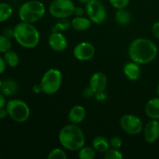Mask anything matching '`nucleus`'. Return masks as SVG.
<instances>
[{
  "instance_id": "f257e3e1",
  "label": "nucleus",
  "mask_w": 159,
  "mask_h": 159,
  "mask_svg": "<svg viewBox=\"0 0 159 159\" xmlns=\"http://www.w3.org/2000/svg\"><path fill=\"white\" fill-rule=\"evenodd\" d=\"M128 54L133 61L139 65H146L156 58L158 48L149 39L138 38L134 40L130 44Z\"/></svg>"
},
{
  "instance_id": "f03ea898",
  "label": "nucleus",
  "mask_w": 159,
  "mask_h": 159,
  "mask_svg": "<svg viewBox=\"0 0 159 159\" xmlns=\"http://www.w3.org/2000/svg\"><path fill=\"white\" fill-rule=\"evenodd\" d=\"M59 142L65 149L77 152L85 146V137L82 129L77 124H68L59 132Z\"/></svg>"
},
{
  "instance_id": "7ed1b4c3",
  "label": "nucleus",
  "mask_w": 159,
  "mask_h": 159,
  "mask_svg": "<svg viewBox=\"0 0 159 159\" xmlns=\"http://www.w3.org/2000/svg\"><path fill=\"white\" fill-rule=\"evenodd\" d=\"M13 38L25 48H34L40 42V34L32 23L23 22L13 28Z\"/></svg>"
},
{
  "instance_id": "20e7f679",
  "label": "nucleus",
  "mask_w": 159,
  "mask_h": 159,
  "mask_svg": "<svg viewBox=\"0 0 159 159\" xmlns=\"http://www.w3.org/2000/svg\"><path fill=\"white\" fill-rule=\"evenodd\" d=\"M45 12L46 9L43 2L37 0H31L23 3L20 6L18 15L21 21L34 23L41 20Z\"/></svg>"
},
{
  "instance_id": "39448f33",
  "label": "nucleus",
  "mask_w": 159,
  "mask_h": 159,
  "mask_svg": "<svg viewBox=\"0 0 159 159\" xmlns=\"http://www.w3.org/2000/svg\"><path fill=\"white\" fill-rule=\"evenodd\" d=\"M62 73L60 70L51 68L43 74L40 81L42 92L47 95H54L60 89L62 84Z\"/></svg>"
},
{
  "instance_id": "423d86ee",
  "label": "nucleus",
  "mask_w": 159,
  "mask_h": 159,
  "mask_svg": "<svg viewBox=\"0 0 159 159\" xmlns=\"http://www.w3.org/2000/svg\"><path fill=\"white\" fill-rule=\"evenodd\" d=\"M6 109L9 117L15 122L24 123L30 116L29 106L21 99H10L6 103Z\"/></svg>"
},
{
  "instance_id": "0eeeda50",
  "label": "nucleus",
  "mask_w": 159,
  "mask_h": 159,
  "mask_svg": "<svg viewBox=\"0 0 159 159\" xmlns=\"http://www.w3.org/2000/svg\"><path fill=\"white\" fill-rule=\"evenodd\" d=\"M75 6L71 0H54L49 6V12L56 19H65L74 15Z\"/></svg>"
},
{
  "instance_id": "6e6552de",
  "label": "nucleus",
  "mask_w": 159,
  "mask_h": 159,
  "mask_svg": "<svg viewBox=\"0 0 159 159\" xmlns=\"http://www.w3.org/2000/svg\"><path fill=\"white\" fill-rule=\"evenodd\" d=\"M87 16L93 23L100 24L107 19V11L103 4L99 0H91L85 5Z\"/></svg>"
},
{
  "instance_id": "1a4fd4ad",
  "label": "nucleus",
  "mask_w": 159,
  "mask_h": 159,
  "mask_svg": "<svg viewBox=\"0 0 159 159\" xmlns=\"http://www.w3.org/2000/svg\"><path fill=\"white\" fill-rule=\"evenodd\" d=\"M120 124L125 133L130 135H138L144 130L143 122L134 114H125L120 118Z\"/></svg>"
},
{
  "instance_id": "9d476101",
  "label": "nucleus",
  "mask_w": 159,
  "mask_h": 159,
  "mask_svg": "<svg viewBox=\"0 0 159 159\" xmlns=\"http://www.w3.org/2000/svg\"><path fill=\"white\" fill-rule=\"evenodd\" d=\"M96 50L94 46L89 42H81L74 48L73 54L75 57L81 61H87L94 57Z\"/></svg>"
},
{
  "instance_id": "9b49d317",
  "label": "nucleus",
  "mask_w": 159,
  "mask_h": 159,
  "mask_svg": "<svg viewBox=\"0 0 159 159\" xmlns=\"http://www.w3.org/2000/svg\"><path fill=\"white\" fill-rule=\"evenodd\" d=\"M48 44L53 51L61 52L68 47V40L62 33L52 32L48 37Z\"/></svg>"
},
{
  "instance_id": "f8f14e48",
  "label": "nucleus",
  "mask_w": 159,
  "mask_h": 159,
  "mask_svg": "<svg viewBox=\"0 0 159 159\" xmlns=\"http://www.w3.org/2000/svg\"><path fill=\"white\" fill-rule=\"evenodd\" d=\"M144 138L147 143L153 144L159 138V122L152 120L147 123L144 128Z\"/></svg>"
},
{
  "instance_id": "ddd939ff",
  "label": "nucleus",
  "mask_w": 159,
  "mask_h": 159,
  "mask_svg": "<svg viewBox=\"0 0 159 159\" xmlns=\"http://www.w3.org/2000/svg\"><path fill=\"white\" fill-rule=\"evenodd\" d=\"M108 80L106 75L102 72H96L91 76L89 80V86L96 93H102L107 89Z\"/></svg>"
},
{
  "instance_id": "4468645a",
  "label": "nucleus",
  "mask_w": 159,
  "mask_h": 159,
  "mask_svg": "<svg viewBox=\"0 0 159 159\" xmlns=\"http://www.w3.org/2000/svg\"><path fill=\"white\" fill-rule=\"evenodd\" d=\"M86 117V110L82 106L75 105L68 113V120L73 124H79Z\"/></svg>"
},
{
  "instance_id": "2eb2a0df",
  "label": "nucleus",
  "mask_w": 159,
  "mask_h": 159,
  "mask_svg": "<svg viewBox=\"0 0 159 159\" xmlns=\"http://www.w3.org/2000/svg\"><path fill=\"white\" fill-rule=\"evenodd\" d=\"M124 75L130 81H137L139 79L141 76V70L139 66V64L133 61L127 62L125 64L123 68Z\"/></svg>"
},
{
  "instance_id": "dca6fc26",
  "label": "nucleus",
  "mask_w": 159,
  "mask_h": 159,
  "mask_svg": "<svg viewBox=\"0 0 159 159\" xmlns=\"http://www.w3.org/2000/svg\"><path fill=\"white\" fill-rule=\"evenodd\" d=\"M145 114L152 120H159V97L151 99L144 107Z\"/></svg>"
},
{
  "instance_id": "f3484780",
  "label": "nucleus",
  "mask_w": 159,
  "mask_h": 159,
  "mask_svg": "<svg viewBox=\"0 0 159 159\" xmlns=\"http://www.w3.org/2000/svg\"><path fill=\"white\" fill-rule=\"evenodd\" d=\"M17 90H18V85L13 79H6L2 81V83L0 87V92L5 96H14L17 93Z\"/></svg>"
},
{
  "instance_id": "a211bd4d",
  "label": "nucleus",
  "mask_w": 159,
  "mask_h": 159,
  "mask_svg": "<svg viewBox=\"0 0 159 159\" xmlns=\"http://www.w3.org/2000/svg\"><path fill=\"white\" fill-rule=\"evenodd\" d=\"M93 22L89 18L84 16H75L71 22V27L77 31H85L91 26Z\"/></svg>"
},
{
  "instance_id": "6ab92c4d",
  "label": "nucleus",
  "mask_w": 159,
  "mask_h": 159,
  "mask_svg": "<svg viewBox=\"0 0 159 159\" xmlns=\"http://www.w3.org/2000/svg\"><path fill=\"white\" fill-rule=\"evenodd\" d=\"M93 147L99 153H105L110 149V141L102 136H96L93 140Z\"/></svg>"
},
{
  "instance_id": "aec40b11",
  "label": "nucleus",
  "mask_w": 159,
  "mask_h": 159,
  "mask_svg": "<svg viewBox=\"0 0 159 159\" xmlns=\"http://www.w3.org/2000/svg\"><path fill=\"white\" fill-rule=\"evenodd\" d=\"M115 20L120 25H127L131 20V15L125 9H117L115 14Z\"/></svg>"
},
{
  "instance_id": "412c9836",
  "label": "nucleus",
  "mask_w": 159,
  "mask_h": 159,
  "mask_svg": "<svg viewBox=\"0 0 159 159\" xmlns=\"http://www.w3.org/2000/svg\"><path fill=\"white\" fill-rule=\"evenodd\" d=\"M4 60L6 65L10 68H16L20 63V57L18 54L11 50L4 53Z\"/></svg>"
},
{
  "instance_id": "4be33fe9",
  "label": "nucleus",
  "mask_w": 159,
  "mask_h": 159,
  "mask_svg": "<svg viewBox=\"0 0 159 159\" xmlns=\"http://www.w3.org/2000/svg\"><path fill=\"white\" fill-rule=\"evenodd\" d=\"M13 9L7 2H0V23L9 20L12 15Z\"/></svg>"
},
{
  "instance_id": "5701e85b",
  "label": "nucleus",
  "mask_w": 159,
  "mask_h": 159,
  "mask_svg": "<svg viewBox=\"0 0 159 159\" xmlns=\"http://www.w3.org/2000/svg\"><path fill=\"white\" fill-rule=\"evenodd\" d=\"M96 152L93 147L83 146L78 153V157L80 159H94L96 158Z\"/></svg>"
},
{
  "instance_id": "b1692460",
  "label": "nucleus",
  "mask_w": 159,
  "mask_h": 159,
  "mask_svg": "<svg viewBox=\"0 0 159 159\" xmlns=\"http://www.w3.org/2000/svg\"><path fill=\"white\" fill-rule=\"evenodd\" d=\"M71 26V22L68 21L67 18L59 19L58 21L52 26V32H64L69 29Z\"/></svg>"
},
{
  "instance_id": "393cba45",
  "label": "nucleus",
  "mask_w": 159,
  "mask_h": 159,
  "mask_svg": "<svg viewBox=\"0 0 159 159\" xmlns=\"http://www.w3.org/2000/svg\"><path fill=\"white\" fill-rule=\"evenodd\" d=\"M12 42L10 38L6 37L4 34H0V53H6L11 50Z\"/></svg>"
},
{
  "instance_id": "a878e982",
  "label": "nucleus",
  "mask_w": 159,
  "mask_h": 159,
  "mask_svg": "<svg viewBox=\"0 0 159 159\" xmlns=\"http://www.w3.org/2000/svg\"><path fill=\"white\" fill-rule=\"evenodd\" d=\"M48 159H66L68 155L64 150L61 148H54L49 152L48 155Z\"/></svg>"
},
{
  "instance_id": "bb28decb",
  "label": "nucleus",
  "mask_w": 159,
  "mask_h": 159,
  "mask_svg": "<svg viewBox=\"0 0 159 159\" xmlns=\"http://www.w3.org/2000/svg\"><path fill=\"white\" fill-rule=\"evenodd\" d=\"M124 158L123 154L120 152L119 149L110 148L105 152L104 158L106 159H122Z\"/></svg>"
},
{
  "instance_id": "cd10ccee",
  "label": "nucleus",
  "mask_w": 159,
  "mask_h": 159,
  "mask_svg": "<svg viewBox=\"0 0 159 159\" xmlns=\"http://www.w3.org/2000/svg\"><path fill=\"white\" fill-rule=\"evenodd\" d=\"M109 2L116 9H125L130 3V0H109Z\"/></svg>"
},
{
  "instance_id": "c85d7f7f",
  "label": "nucleus",
  "mask_w": 159,
  "mask_h": 159,
  "mask_svg": "<svg viewBox=\"0 0 159 159\" xmlns=\"http://www.w3.org/2000/svg\"><path fill=\"white\" fill-rule=\"evenodd\" d=\"M110 145L112 148L120 149L123 145V141L120 137L114 136L110 140Z\"/></svg>"
},
{
  "instance_id": "c756f323",
  "label": "nucleus",
  "mask_w": 159,
  "mask_h": 159,
  "mask_svg": "<svg viewBox=\"0 0 159 159\" xmlns=\"http://www.w3.org/2000/svg\"><path fill=\"white\" fill-rule=\"evenodd\" d=\"M82 95L85 98H91L93 97L95 95V93L93 92V90L90 88V86L87 87V88L84 89L83 91H82Z\"/></svg>"
},
{
  "instance_id": "7c9ffc66",
  "label": "nucleus",
  "mask_w": 159,
  "mask_h": 159,
  "mask_svg": "<svg viewBox=\"0 0 159 159\" xmlns=\"http://www.w3.org/2000/svg\"><path fill=\"white\" fill-rule=\"evenodd\" d=\"M85 13H86L85 9H83L82 7H76L75 6L74 10V15L75 16H83Z\"/></svg>"
},
{
  "instance_id": "2f4dec72",
  "label": "nucleus",
  "mask_w": 159,
  "mask_h": 159,
  "mask_svg": "<svg viewBox=\"0 0 159 159\" xmlns=\"http://www.w3.org/2000/svg\"><path fill=\"white\" fill-rule=\"evenodd\" d=\"M152 31L153 35L156 38L159 39V22H156V23H154L152 28Z\"/></svg>"
},
{
  "instance_id": "473e14b6",
  "label": "nucleus",
  "mask_w": 159,
  "mask_h": 159,
  "mask_svg": "<svg viewBox=\"0 0 159 159\" xmlns=\"http://www.w3.org/2000/svg\"><path fill=\"white\" fill-rule=\"evenodd\" d=\"M95 96H96V100L99 101V102L104 101L106 99H107V94H106L104 92H102V93H96V94H95Z\"/></svg>"
},
{
  "instance_id": "72a5a7b5",
  "label": "nucleus",
  "mask_w": 159,
  "mask_h": 159,
  "mask_svg": "<svg viewBox=\"0 0 159 159\" xmlns=\"http://www.w3.org/2000/svg\"><path fill=\"white\" fill-rule=\"evenodd\" d=\"M6 68V63L4 60V57L0 56V75L2 74Z\"/></svg>"
},
{
  "instance_id": "f704fd0d",
  "label": "nucleus",
  "mask_w": 159,
  "mask_h": 159,
  "mask_svg": "<svg viewBox=\"0 0 159 159\" xmlns=\"http://www.w3.org/2000/svg\"><path fill=\"white\" fill-rule=\"evenodd\" d=\"M3 34H4L6 37L11 38V37H13V29H10V28H6L3 31Z\"/></svg>"
},
{
  "instance_id": "c9c22d12",
  "label": "nucleus",
  "mask_w": 159,
  "mask_h": 159,
  "mask_svg": "<svg viewBox=\"0 0 159 159\" xmlns=\"http://www.w3.org/2000/svg\"><path fill=\"white\" fill-rule=\"evenodd\" d=\"M32 91L33 93H35V94H39V93H41L42 88L40 84H36V85H34L32 88Z\"/></svg>"
},
{
  "instance_id": "e433bc0d",
  "label": "nucleus",
  "mask_w": 159,
  "mask_h": 159,
  "mask_svg": "<svg viewBox=\"0 0 159 159\" xmlns=\"http://www.w3.org/2000/svg\"><path fill=\"white\" fill-rule=\"evenodd\" d=\"M6 103H7V102H6L5 96L0 92V108H2V107H6Z\"/></svg>"
},
{
  "instance_id": "4c0bfd02",
  "label": "nucleus",
  "mask_w": 159,
  "mask_h": 159,
  "mask_svg": "<svg viewBox=\"0 0 159 159\" xmlns=\"http://www.w3.org/2000/svg\"><path fill=\"white\" fill-rule=\"evenodd\" d=\"M7 116H9V115H8V112L6 109H5L4 107L0 108V120L5 119Z\"/></svg>"
},
{
  "instance_id": "58836bf2",
  "label": "nucleus",
  "mask_w": 159,
  "mask_h": 159,
  "mask_svg": "<svg viewBox=\"0 0 159 159\" xmlns=\"http://www.w3.org/2000/svg\"><path fill=\"white\" fill-rule=\"evenodd\" d=\"M79 1L80 2H82V3H85V4H86V3H88L89 2L91 1V0H79Z\"/></svg>"
},
{
  "instance_id": "ea45409f",
  "label": "nucleus",
  "mask_w": 159,
  "mask_h": 159,
  "mask_svg": "<svg viewBox=\"0 0 159 159\" xmlns=\"http://www.w3.org/2000/svg\"><path fill=\"white\" fill-rule=\"evenodd\" d=\"M156 92H157V95H158V96L159 97V84L158 85V86H157Z\"/></svg>"
},
{
  "instance_id": "a19ab883",
  "label": "nucleus",
  "mask_w": 159,
  "mask_h": 159,
  "mask_svg": "<svg viewBox=\"0 0 159 159\" xmlns=\"http://www.w3.org/2000/svg\"><path fill=\"white\" fill-rule=\"evenodd\" d=\"M2 79H0V87H1V85H2Z\"/></svg>"
}]
</instances>
